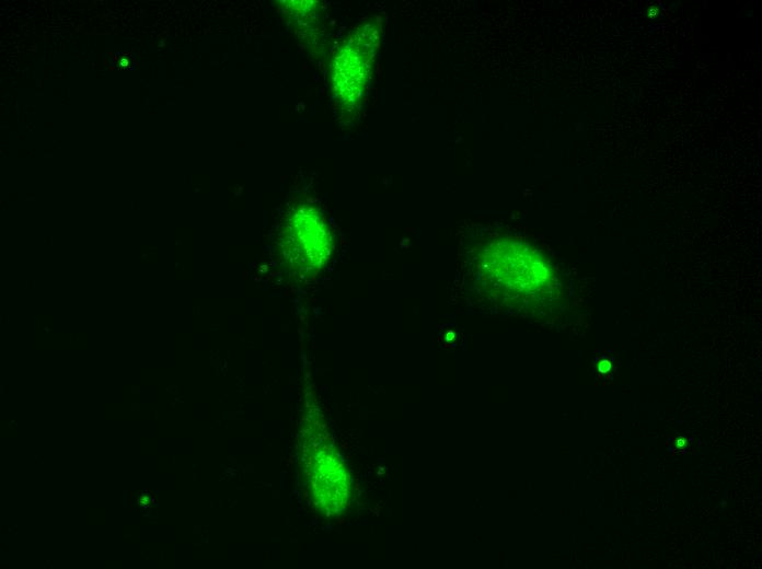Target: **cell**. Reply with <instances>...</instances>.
<instances>
[{"label":"cell","mask_w":762,"mask_h":569,"mask_svg":"<svg viewBox=\"0 0 762 569\" xmlns=\"http://www.w3.org/2000/svg\"><path fill=\"white\" fill-rule=\"evenodd\" d=\"M365 43L366 39H361V43L360 39H353L335 58L334 86L346 103L358 100L367 84L371 48H366Z\"/></svg>","instance_id":"2"},{"label":"cell","mask_w":762,"mask_h":569,"mask_svg":"<svg viewBox=\"0 0 762 569\" xmlns=\"http://www.w3.org/2000/svg\"><path fill=\"white\" fill-rule=\"evenodd\" d=\"M280 241L291 267L304 275L319 269L331 254V232L312 207L300 206L288 216Z\"/></svg>","instance_id":"1"}]
</instances>
